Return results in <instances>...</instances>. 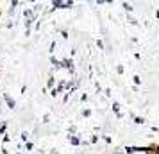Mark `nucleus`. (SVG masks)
Returning a JSON list of instances; mask_svg holds the SVG:
<instances>
[{
	"mask_svg": "<svg viewBox=\"0 0 159 154\" xmlns=\"http://www.w3.org/2000/svg\"><path fill=\"white\" fill-rule=\"evenodd\" d=\"M50 61H52V65H54V66H57V68H59V66H61V63H59V61H57V59H56V58H52Z\"/></svg>",
	"mask_w": 159,
	"mask_h": 154,
	"instance_id": "0eeeda50",
	"label": "nucleus"
},
{
	"mask_svg": "<svg viewBox=\"0 0 159 154\" xmlns=\"http://www.w3.org/2000/svg\"><path fill=\"white\" fill-rule=\"evenodd\" d=\"M0 15H2V9H0Z\"/></svg>",
	"mask_w": 159,
	"mask_h": 154,
	"instance_id": "2eb2a0df",
	"label": "nucleus"
},
{
	"mask_svg": "<svg viewBox=\"0 0 159 154\" xmlns=\"http://www.w3.org/2000/svg\"><path fill=\"white\" fill-rule=\"evenodd\" d=\"M54 82H56V79H54V77H48V82H47V84H48V88H52V86H54Z\"/></svg>",
	"mask_w": 159,
	"mask_h": 154,
	"instance_id": "39448f33",
	"label": "nucleus"
},
{
	"mask_svg": "<svg viewBox=\"0 0 159 154\" xmlns=\"http://www.w3.org/2000/svg\"><path fill=\"white\" fill-rule=\"evenodd\" d=\"M6 102H7V106L11 108V110H15V100H13L9 95H6Z\"/></svg>",
	"mask_w": 159,
	"mask_h": 154,
	"instance_id": "7ed1b4c3",
	"label": "nucleus"
},
{
	"mask_svg": "<svg viewBox=\"0 0 159 154\" xmlns=\"http://www.w3.org/2000/svg\"><path fill=\"white\" fill-rule=\"evenodd\" d=\"M116 154H122V152H116Z\"/></svg>",
	"mask_w": 159,
	"mask_h": 154,
	"instance_id": "dca6fc26",
	"label": "nucleus"
},
{
	"mask_svg": "<svg viewBox=\"0 0 159 154\" xmlns=\"http://www.w3.org/2000/svg\"><path fill=\"white\" fill-rule=\"evenodd\" d=\"M97 45H98V49H100V50H104V43H102L100 40H98V41H97Z\"/></svg>",
	"mask_w": 159,
	"mask_h": 154,
	"instance_id": "9b49d317",
	"label": "nucleus"
},
{
	"mask_svg": "<svg viewBox=\"0 0 159 154\" xmlns=\"http://www.w3.org/2000/svg\"><path fill=\"white\" fill-rule=\"evenodd\" d=\"M82 115H84V117H89V115H91V111H89V110H84V111H82Z\"/></svg>",
	"mask_w": 159,
	"mask_h": 154,
	"instance_id": "1a4fd4ad",
	"label": "nucleus"
},
{
	"mask_svg": "<svg viewBox=\"0 0 159 154\" xmlns=\"http://www.w3.org/2000/svg\"><path fill=\"white\" fill-rule=\"evenodd\" d=\"M156 154H159V143H156Z\"/></svg>",
	"mask_w": 159,
	"mask_h": 154,
	"instance_id": "4468645a",
	"label": "nucleus"
},
{
	"mask_svg": "<svg viewBox=\"0 0 159 154\" xmlns=\"http://www.w3.org/2000/svg\"><path fill=\"white\" fill-rule=\"evenodd\" d=\"M61 65H63V66H66V68H68L70 72L73 70V63H72V59H65V61H63Z\"/></svg>",
	"mask_w": 159,
	"mask_h": 154,
	"instance_id": "f03ea898",
	"label": "nucleus"
},
{
	"mask_svg": "<svg viewBox=\"0 0 159 154\" xmlns=\"http://www.w3.org/2000/svg\"><path fill=\"white\" fill-rule=\"evenodd\" d=\"M113 110H115V113H118V110H120V108H118V104H113ZM118 115H120V113H118Z\"/></svg>",
	"mask_w": 159,
	"mask_h": 154,
	"instance_id": "9d476101",
	"label": "nucleus"
},
{
	"mask_svg": "<svg viewBox=\"0 0 159 154\" xmlns=\"http://www.w3.org/2000/svg\"><path fill=\"white\" fill-rule=\"evenodd\" d=\"M54 6H56V7H63V9H66V7H72L73 4H72V2H57V0H56V2H54Z\"/></svg>",
	"mask_w": 159,
	"mask_h": 154,
	"instance_id": "f257e3e1",
	"label": "nucleus"
},
{
	"mask_svg": "<svg viewBox=\"0 0 159 154\" xmlns=\"http://www.w3.org/2000/svg\"><path fill=\"white\" fill-rule=\"evenodd\" d=\"M134 82H136V84H139V82H141V79H139L138 75H134Z\"/></svg>",
	"mask_w": 159,
	"mask_h": 154,
	"instance_id": "ddd939ff",
	"label": "nucleus"
},
{
	"mask_svg": "<svg viewBox=\"0 0 159 154\" xmlns=\"http://www.w3.org/2000/svg\"><path fill=\"white\" fill-rule=\"evenodd\" d=\"M123 7H125V11H129V13H130V11H132V7H130V4H127V2L123 4Z\"/></svg>",
	"mask_w": 159,
	"mask_h": 154,
	"instance_id": "6e6552de",
	"label": "nucleus"
},
{
	"mask_svg": "<svg viewBox=\"0 0 159 154\" xmlns=\"http://www.w3.org/2000/svg\"><path fill=\"white\" fill-rule=\"evenodd\" d=\"M70 143H72V145H79L80 140L77 138V136H70Z\"/></svg>",
	"mask_w": 159,
	"mask_h": 154,
	"instance_id": "20e7f679",
	"label": "nucleus"
},
{
	"mask_svg": "<svg viewBox=\"0 0 159 154\" xmlns=\"http://www.w3.org/2000/svg\"><path fill=\"white\" fill-rule=\"evenodd\" d=\"M143 122H145V120L141 117H134V124H143Z\"/></svg>",
	"mask_w": 159,
	"mask_h": 154,
	"instance_id": "423d86ee",
	"label": "nucleus"
},
{
	"mask_svg": "<svg viewBox=\"0 0 159 154\" xmlns=\"http://www.w3.org/2000/svg\"><path fill=\"white\" fill-rule=\"evenodd\" d=\"M25 149H27V151H30V149H32V143H30V142H27V143H25Z\"/></svg>",
	"mask_w": 159,
	"mask_h": 154,
	"instance_id": "f8f14e48",
	"label": "nucleus"
}]
</instances>
